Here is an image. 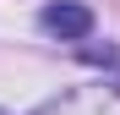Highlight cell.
Listing matches in <instances>:
<instances>
[{
    "label": "cell",
    "mask_w": 120,
    "mask_h": 115,
    "mask_svg": "<svg viewBox=\"0 0 120 115\" xmlns=\"http://www.w3.org/2000/svg\"><path fill=\"white\" fill-rule=\"evenodd\" d=\"M82 60H93V66H115V44H82Z\"/></svg>",
    "instance_id": "cell-2"
},
{
    "label": "cell",
    "mask_w": 120,
    "mask_h": 115,
    "mask_svg": "<svg viewBox=\"0 0 120 115\" xmlns=\"http://www.w3.org/2000/svg\"><path fill=\"white\" fill-rule=\"evenodd\" d=\"M38 28L55 33V38H87L93 33V11L82 0H49V6L38 11Z\"/></svg>",
    "instance_id": "cell-1"
}]
</instances>
